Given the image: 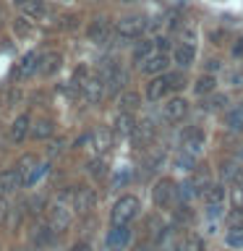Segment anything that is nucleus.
Here are the masks:
<instances>
[{"instance_id": "nucleus-1", "label": "nucleus", "mask_w": 243, "mask_h": 251, "mask_svg": "<svg viewBox=\"0 0 243 251\" xmlns=\"http://www.w3.org/2000/svg\"><path fill=\"white\" fill-rule=\"evenodd\" d=\"M188 113H191V102L186 94H170L160 105V123L165 128H178L188 118Z\"/></svg>"}, {"instance_id": "nucleus-2", "label": "nucleus", "mask_w": 243, "mask_h": 251, "mask_svg": "<svg viewBox=\"0 0 243 251\" xmlns=\"http://www.w3.org/2000/svg\"><path fill=\"white\" fill-rule=\"evenodd\" d=\"M146 16L141 13H128V16H121L115 21V42L118 45H133L136 39H141L146 34Z\"/></svg>"}, {"instance_id": "nucleus-3", "label": "nucleus", "mask_w": 243, "mask_h": 251, "mask_svg": "<svg viewBox=\"0 0 243 251\" xmlns=\"http://www.w3.org/2000/svg\"><path fill=\"white\" fill-rule=\"evenodd\" d=\"M141 212V201L136 194H123L118 196L113 209H110V225H131Z\"/></svg>"}, {"instance_id": "nucleus-4", "label": "nucleus", "mask_w": 243, "mask_h": 251, "mask_svg": "<svg viewBox=\"0 0 243 251\" xmlns=\"http://www.w3.org/2000/svg\"><path fill=\"white\" fill-rule=\"evenodd\" d=\"M175 199H180L175 180L168 178V176L157 178L154 186H152V201H154V207L157 209H168V207H172V201H175Z\"/></svg>"}, {"instance_id": "nucleus-5", "label": "nucleus", "mask_w": 243, "mask_h": 251, "mask_svg": "<svg viewBox=\"0 0 243 251\" xmlns=\"http://www.w3.org/2000/svg\"><path fill=\"white\" fill-rule=\"evenodd\" d=\"M172 68H180V71H191L196 66V60H199V47L196 42H186V39H178L175 45H172Z\"/></svg>"}, {"instance_id": "nucleus-6", "label": "nucleus", "mask_w": 243, "mask_h": 251, "mask_svg": "<svg viewBox=\"0 0 243 251\" xmlns=\"http://www.w3.org/2000/svg\"><path fill=\"white\" fill-rule=\"evenodd\" d=\"M86 37H89V42H94V45L115 42V24L110 21L107 16H97V19H92L89 26H86Z\"/></svg>"}, {"instance_id": "nucleus-7", "label": "nucleus", "mask_w": 243, "mask_h": 251, "mask_svg": "<svg viewBox=\"0 0 243 251\" xmlns=\"http://www.w3.org/2000/svg\"><path fill=\"white\" fill-rule=\"evenodd\" d=\"M204 147H207V131H204L201 126H188L186 131H180V147L178 149L199 157L204 152Z\"/></svg>"}, {"instance_id": "nucleus-8", "label": "nucleus", "mask_w": 243, "mask_h": 251, "mask_svg": "<svg viewBox=\"0 0 243 251\" xmlns=\"http://www.w3.org/2000/svg\"><path fill=\"white\" fill-rule=\"evenodd\" d=\"M16 170H19L24 186H34L37 180L45 176L47 165H42L34 154H24V157H19V162H16Z\"/></svg>"}, {"instance_id": "nucleus-9", "label": "nucleus", "mask_w": 243, "mask_h": 251, "mask_svg": "<svg viewBox=\"0 0 243 251\" xmlns=\"http://www.w3.org/2000/svg\"><path fill=\"white\" fill-rule=\"evenodd\" d=\"M81 97L89 102V105H99V102L107 97V84H105V78H102L97 71L89 74L81 81Z\"/></svg>"}, {"instance_id": "nucleus-10", "label": "nucleus", "mask_w": 243, "mask_h": 251, "mask_svg": "<svg viewBox=\"0 0 243 251\" xmlns=\"http://www.w3.org/2000/svg\"><path fill=\"white\" fill-rule=\"evenodd\" d=\"M131 238H133L131 225H113L107 233V238H105L102 251H125L131 246Z\"/></svg>"}, {"instance_id": "nucleus-11", "label": "nucleus", "mask_w": 243, "mask_h": 251, "mask_svg": "<svg viewBox=\"0 0 243 251\" xmlns=\"http://www.w3.org/2000/svg\"><path fill=\"white\" fill-rule=\"evenodd\" d=\"M170 66H172V55L170 52H154L139 66V74L144 78H152V76H160V74H165V71H170Z\"/></svg>"}, {"instance_id": "nucleus-12", "label": "nucleus", "mask_w": 243, "mask_h": 251, "mask_svg": "<svg viewBox=\"0 0 243 251\" xmlns=\"http://www.w3.org/2000/svg\"><path fill=\"white\" fill-rule=\"evenodd\" d=\"M136 123H139L136 113H128V110H118L110 128H113L115 139H131L133 131H136Z\"/></svg>"}, {"instance_id": "nucleus-13", "label": "nucleus", "mask_w": 243, "mask_h": 251, "mask_svg": "<svg viewBox=\"0 0 243 251\" xmlns=\"http://www.w3.org/2000/svg\"><path fill=\"white\" fill-rule=\"evenodd\" d=\"M154 52H160V42H157V34L154 37H141V39H136L133 42V47H131V66H141L149 55H154Z\"/></svg>"}, {"instance_id": "nucleus-14", "label": "nucleus", "mask_w": 243, "mask_h": 251, "mask_svg": "<svg viewBox=\"0 0 243 251\" xmlns=\"http://www.w3.org/2000/svg\"><path fill=\"white\" fill-rule=\"evenodd\" d=\"M154 139H157V121H154V118H149V115L141 118V121L136 123V131H133L131 141L136 147H152Z\"/></svg>"}, {"instance_id": "nucleus-15", "label": "nucleus", "mask_w": 243, "mask_h": 251, "mask_svg": "<svg viewBox=\"0 0 243 251\" xmlns=\"http://www.w3.org/2000/svg\"><path fill=\"white\" fill-rule=\"evenodd\" d=\"M113 139H115L113 128H105V126H97V128H94V131L89 133V141H86V144L92 147L94 157H102V154H105L110 147H113Z\"/></svg>"}, {"instance_id": "nucleus-16", "label": "nucleus", "mask_w": 243, "mask_h": 251, "mask_svg": "<svg viewBox=\"0 0 243 251\" xmlns=\"http://www.w3.org/2000/svg\"><path fill=\"white\" fill-rule=\"evenodd\" d=\"M97 204V194H94L92 186H78L73 188V199H71V207H73L78 215H89Z\"/></svg>"}, {"instance_id": "nucleus-17", "label": "nucleus", "mask_w": 243, "mask_h": 251, "mask_svg": "<svg viewBox=\"0 0 243 251\" xmlns=\"http://www.w3.org/2000/svg\"><path fill=\"white\" fill-rule=\"evenodd\" d=\"M47 225L55 233H66L71 227V209L66 207V201H58L50 207V212H47Z\"/></svg>"}, {"instance_id": "nucleus-18", "label": "nucleus", "mask_w": 243, "mask_h": 251, "mask_svg": "<svg viewBox=\"0 0 243 251\" xmlns=\"http://www.w3.org/2000/svg\"><path fill=\"white\" fill-rule=\"evenodd\" d=\"M217 89H219L217 74H207V71H201V74L191 81V92H194V97H199V100L209 97V94H215Z\"/></svg>"}, {"instance_id": "nucleus-19", "label": "nucleus", "mask_w": 243, "mask_h": 251, "mask_svg": "<svg viewBox=\"0 0 243 251\" xmlns=\"http://www.w3.org/2000/svg\"><path fill=\"white\" fill-rule=\"evenodd\" d=\"M227 199H230L227 220H230V225H241L243 223V183H230V188H227Z\"/></svg>"}, {"instance_id": "nucleus-20", "label": "nucleus", "mask_w": 243, "mask_h": 251, "mask_svg": "<svg viewBox=\"0 0 243 251\" xmlns=\"http://www.w3.org/2000/svg\"><path fill=\"white\" fill-rule=\"evenodd\" d=\"M39 66H42V55L26 52L19 63H16V78H19V81H26V78H31L39 71Z\"/></svg>"}, {"instance_id": "nucleus-21", "label": "nucleus", "mask_w": 243, "mask_h": 251, "mask_svg": "<svg viewBox=\"0 0 243 251\" xmlns=\"http://www.w3.org/2000/svg\"><path fill=\"white\" fill-rule=\"evenodd\" d=\"M222 126L227 133H243V102H235L222 113Z\"/></svg>"}, {"instance_id": "nucleus-22", "label": "nucleus", "mask_w": 243, "mask_h": 251, "mask_svg": "<svg viewBox=\"0 0 243 251\" xmlns=\"http://www.w3.org/2000/svg\"><path fill=\"white\" fill-rule=\"evenodd\" d=\"M118 110H128V113H139L141 105H144V92H136V89H123L118 94Z\"/></svg>"}, {"instance_id": "nucleus-23", "label": "nucleus", "mask_w": 243, "mask_h": 251, "mask_svg": "<svg viewBox=\"0 0 243 251\" xmlns=\"http://www.w3.org/2000/svg\"><path fill=\"white\" fill-rule=\"evenodd\" d=\"M230 105H233V102H230V94L217 89L215 94L204 97V102H201V110H204V113H212V115H215V113H225V110L230 107Z\"/></svg>"}, {"instance_id": "nucleus-24", "label": "nucleus", "mask_w": 243, "mask_h": 251, "mask_svg": "<svg viewBox=\"0 0 243 251\" xmlns=\"http://www.w3.org/2000/svg\"><path fill=\"white\" fill-rule=\"evenodd\" d=\"M227 196V188H225V183L222 180H207V183H204V188H201V199L207 201V204H219Z\"/></svg>"}, {"instance_id": "nucleus-25", "label": "nucleus", "mask_w": 243, "mask_h": 251, "mask_svg": "<svg viewBox=\"0 0 243 251\" xmlns=\"http://www.w3.org/2000/svg\"><path fill=\"white\" fill-rule=\"evenodd\" d=\"M24 186V180L19 176V170L16 168H8V170H0V194H11L16 191V188H21Z\"/></svg>"}, {"instance_id": "nucleus-26", "label": "nucleus", "mask_w": 243, "mask_h": 251, "mask_svg": "<svg viewBox=\"0 0 243 251\" xmlns=\"http://www.w3.org/2000/svg\"><path fill=\"white\" fill-rule=\"evenodd\" d=\"M29 131H31V115H29V113H21V115L11 123V139H13V141H24Z\"/></svg>"}, {"instance_id": "nucleus-27", "label": "nucleus", "mask_w": 243, "mask_h": 251, "mask_svg": "<svg viewBox=\"0 0 243 251\" xmlns=\"http://www.w3.org/2000/svg\"><path fill=\"white\" fill-rule=\"evenodd\" d=\"M16 5L26 19H42L45 16V0H16Z\"/></svg>"}, {"instance_id": "nucleus-28", "label": "nucleus", "mask_w": 243, "mask_h": 251, "mask_svg": "<svg viewBox=\"0 0 243 251\" xmlns=\"http://www.w3.org/2000/svg\"><path fill=\"white\" fill-rule=\"evenodd\" d=\"M31 139H39V141H45V139H50L52 133H55V121H50V118H39V121L31 123Z\"/></svg>"}, {"instance_id": "nucleus-29", "label": "nucleus", "mask_w": 243, "mask_h": 251, "mask_svg": "<svg viewBox=\"0 0 243 251\" xmlns=\"http://www.w3.org/2000/svg\"><path fill=\"white\" fill-rule=\"evenodd\" d=\"M238 173H241V160L230 157V160L219 162V178L227 180V183H238Z\"/></svg>"}, {"instance_id": "nucleus-30", "label": "nucleus", "mask_w": 243, "mask_h": 251, "mask_svg": "<svg viewBox=\"0 0 243 251\" xmlns=\"http://www.w3.org/2000/svg\"><path fill=\"white\" fill-rule=\"evenodd\" d=\"M63 66V55L60 52H45L42 55V66H39V74L42 76H52V74H58Z\"/></svg>"}, {"instance_id": "nucleus-31", "label": "nucleus", "mask_w": 243, "mask_h": 251, "mask_svg": "<svg viewBox=\"0 0 243 251\" xmlns=\"http://www.w3.org/2000/svg\"><path fill=\"white\" fill-rule=\"evenodd\" d=\"M55 235H58V233H55L50 225H37L34 233H31V243H37V246H47V243H52Z\"/></svg>"}, {"instance_id": "nucleus-32", "label": "nucleus", "mask_w": 243, "mask_h": 251, "mask_svg": "<svg viewBox=\"0 0 243 251\" xmlns=\"http://www.w3.org/2000/svg\"><path fill=\"white\" fill-rule=\"evenodd\" d=\"M172 168H178V170H183V173L194 170V168H196V157L188 154V152H183V149H178V152L172 154Z\"/></svg>"}, {"instance_id": "nucleus-33", "label": "nucleus", "mask_w": 243, "mask_h": 251, "mask_svg": "<svg viewBox=\"0 0 243 251\" xmlns=\"http://www.w3.org/2000/svg\"><path fill=\"white\" fill-rule=\"evenodd\" d=\"M225 243L230 249H243V223L241 225H230V230H227V235H225Z\"/></svg>"}, {"instance_id": "nucleus-34", "label": "nucleus", "mask_w": 243, "mask_h": 251, "mask_svg": "<svg viewBox=\"0 0 243 251\" xmlns=\"http://www.w3.org/2000/svg\"><path fill=\"white\" fill-rule=\"evenodd\" d=\"M180 249L183 251H207V246H204V238L199 233H188L183 241H180Z\"/></svg>"}, {"instance_id": "nucleus-35", "label": "nucleus", "mask_w": 243, "mask_h": 251, "mask_svg": "<svg viewBox=\"0 0 243 251\" xmlns=\"http://www.w3.org/2000/svg\"><path fill=\"white\" fill-rule=\"evenodd\" d=\"M86 168H89V176L92 178H102L107 173V165H105V160H102V157H94V160H89V165H86Z\"/></svg>"}, {"instance_id": "nucleus-36", "label": "nucleus", "mask_w": 243, "mask_h": 251, "mask_svg": "<svg viewBox=\"0 0 243 251\" xmlns=\"http://www.w3.org/2000/svg\"><path fill=\"white\" fill-rule=\"evenodd\" d=\"M227 86L230 89H243V68L227 71Z\"/></svg>"}, {"instance_id": "nucleus-37", "label": "nucleus", "mask_w": 243, "mask_h": 251, "mask_svg": "<svg viewBox=\"0 0 243 251\" xmlns=\"http://www.w3.org/2000/svg\"><path fill=\"white\" fill-rule=\"evenodd\" d=\"M222 68H225L222 58H207V63H204V71H207V74H219Z\"/></svg>"}, {"instance_id": "nucleus-38", "label": "nucleus", "mask_w": 243, "mask_h": 251, "mask_svg": "<svg viewBox=\"0 0 243 251\" xmlns=\"http://www.w3.org/2000/svg\"><path fill=\"white\" fill-rule=\"evenodd\" d=\"M222 215H225V209H222V201H219V204H207V220H209V223H212V220L217 223V220L222 217Z\"/></svg>"}, {"instance_id": "nucleus-39", "label": "nucleus", "mask_w": 243, "mask_h": 251, "mask_svg": "<svg viewBox=\"0 0 243 251\" xmlns=\"http://www.w3.org/2000/svg\"><path fill=\"white\" fill-rule=\"evenodd\" d=\"M230 55H233L235 60H243V34H238L230 42Z\"/></svg>"}, {"instance_id": "nucleus-40", "label": "nucleus", "mask_w": 243, "mask_h": 251, "mask_svg": "<svg viewBox=\"0 0 243 251\" xmlns=\"http://www.w3.org/2000/svg\"><path fill=\"white\" fill-rule=\"evenodd\" d=\"M13 31H16L19 37H26L29 31H31V24H29V21L21 16V19H16V21H13Z\"/></svg>"}, {"instance_id": "nucleus-41", "label": "nucleus", "mask_w": 243, "mask_h": 251, "mask_svg": "<svg viewBox=\"0 0 243 251\" xmlns=\"http://www.w3.org/2000/svg\"><path fill=\"white\" fill-rule=\"evenodd\" d=\"M8 212H11V204H8V199L3 194H0V227L5 225V220H8Z\"/></svg>"}, {"instance_id": "nucleus-42", "label": "nucleus", "mask_w": 243, "mask_h": 251, "mask_svg": "<svg viewBox=\"0 0 243 251\" xmlns=\"http://www.w3.org/2000/svg\"><path fill=\"white\" fill-rule=\"evenodd\" d=\"M71 251H92V243L89 241H76L73 246H71Z\"/></svg>"}, {"instance_id": "nucleus-43", "label": "nucleus", "mask_w": 243, "mask_h": 251, "mask_svg": "<svg viewBox=\"0 0 243 251\" xmlns=\"http://www.w3.org/2000/svg\"><path fill=\"white\" fill-rule=\"evenodd\" d=\"M42 204H45V199H42V196H37V199H31V201H29V207H31V212L37 215V212L42 209Z\"/></svg>"}, {"instance_id": "nucleus-44", "label": "nucleus", "mask_w": 243, "mask_h": 251, "mask_svg": "<svg viewBox=\"0 0 243 251\" xmlns=\"http://www.w3.org/2000/svg\"><path fill=\"white\" fill-rule=\"evenodd\" d=\"M63 152V141L58 139V141H55V144L50 147V157H55V154H60Z\"/></svg>"}, {"instance_id": "nucleus-45", "label": "nucleus", "mask_w": 243, "mask_h": 251, "mask_svg": "<svg viewBox=\"0 0 243 251\" xmlns=\"http://www.w3.org/2000/svg\"><path fill=\"white\" fill-rule=\"evenodd\" d=\"M209 39H212V45H222V42H219V39H222V29L212 31V34H209Z\"/></svg>"}, {"instance_id": "nucleus-46", "label": "nucleus", "mask_w": 243, "mask_h": 251, "mask_svg": "<svg viewBox=\"0 0 243 251\" xmlns=\"http://www.w3.org/2000/svg\"><path fill=\"white\" fill-rule=\"evenodd\" d=\"M63 21H66V24H63L66 29H73V26H76V16H66Z\"/></svg>"}, {"instance_id": "nucleus-47", "label": "nucleus", "mask_w": 243, "mask_h": 251, "mask_svg": "<svg viewBox=\"0 0 243 251\" xmlns=\"http://www.w3.org/2000/svg\"><path fill=\"white\" fill-rule=\"evenodd\" d=\"M238 183H243V162H241V173H238Z\"/></svg>"}, {"instance_id": "nucleus-48", "label": "nucleus", "mask_w": 243, "mask_h": 251, "mask_svg": "<svg viewBox=\"0 0 243 251\" xmlns=\"http://www.w3.org/2000/svg\"><path fill=\"white\" fill-rule=\"evenodd\" d=\"M136 251H157V249H149V246H141V249H136Z\"/></svg>"}, {"instance_id": "nucleus-49", "label": "nucleus", "mask_w": 243, "mask_h": 251, "mask_svg": "<svg viewBox=\"0 0 243 251\" xmlns=\"http://www.w3.org/2000/svg\"><path fill=\"white\" fill-rule=\"evenodd\" d=\"M121 3H136V0H121Z\"/></svg>"}]
</instances>
